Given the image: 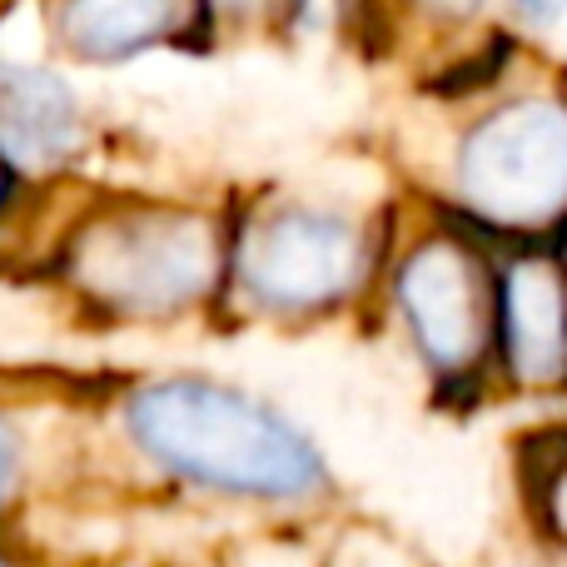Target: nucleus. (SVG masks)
<instances>
[{"instance_id": "obj_3", "label": "nucleus", "mask_w": 567, "mask_h": 567, "mask_svg": "<svg viewBox=\"0 0 567 567\" xmlns=\"http://www.w3.org/2000/svg\"><path fill=\"white\" fill-rule=\"evenodd\" d=\"M463 195L483 219L538 229L567 215V105L523 100L483 120L463 145Z\"/></svg>"}, {"instance_id": "obj_8", "label": "nucleus", "mask_w": 567, "mask_h": 567, "mask_svg": "<svg viewBox=\"0 0 567 567\" xmlns=\"http://www.w3.org/2000/svg\"><path fill=\"white\" fill-rule=\"evenodd\" d=\"M175 0H65L60 35L85 60H125L169 35Z\"/></svg>"}, {"instance_id": "obj_6", "label": "nucleus", "mask_w": 567, "mask_h": 567, "mask_svg": "<svg viewBox=\"0 0 567 567\" xmlns=\"http://www.w3.org/2000/svg\"><path fill=\"white\" fill-rule=\"evenodd\" d=\"M503 339L523 383H558L567 369V284L548 259H518L503 284Z\"/></svg>"}, {"instance_id": "obj_11", "label": "nucleus", "mask_w": 567, "mask_h": 567, "mask_svg": "<svg viewBox=\"0 0 567 567\" xmlns=\"http://www.w3.org/2000/svg\"><path fill=\"white\" fill-rule=\"evenodd\" d=\"M219 10L229 16H255V10H275V6H289V0H215Z\"/></svg>"}, {"instance_id": "obj_10", "label": "nucleus", "mask_w": 567, "mask_h": 567, "mask_svg": "<svg viewBox=\"0 0 567 567\" xmlns=\"http://www.w3.org/2000/svg\"><path fill=\"white\" fill-rule=\"evenodd\" d=\"M10 473H16V443L0 429V498H6V488H10Z\"/></svg>"}, {"instance_id": "obj_12", "label": "nucleus", "mask_w": 567, "mask_h": 567, "mask_svg": "<svg viewBox=\"0 0 567 567\" xmlns=\"http://www.w3.org/2000/svg\"><path fill=\"white\" fill-rule=\"evenodd\" d=\"M513 6H518L523 16H533V20H548L553 16V0H513Z\"/></svg>"}, {"instance_id": "obj_7", "label": "nucleus", "mask_w": 567, "mask_h": 567, "mask_svg": "<svg viewBox=\"0 0 567 567\" xmlns=\"http://www.w3.org/2000/svg\"><path fill=\"white\" fill-rule=\"evenodd\" d=\"M75 95L50 70L0 60V150L16 159H60L75 145Z\"/></svg>"}, {"instance_id": "obj_1", "label": "nucleus", "mask_w": 567, "mask_h": 567, "mask_svg": "<svg viewBox=\"0 0 567 567\" xmlns=\"http://www.w3.org/2000/svg\"><path fill=\"white\" fill-rule=\"evenodd\" d=\"M130 429L150 458L209 488L289 498L319 483V453L284 419L219 383H155L130 403Z\"/></svg>"}, {"instance_id": "obj_13", "label": "nucleus", "mask_w": 567, "mask_h": 567, "mask_svg": "<svg viewBox=\"0 0 567 567\" xmlns=\"http://www.w3.org/2000/svg\"><path fill=\"white\" fill-rule=\"evenodd\" d=\"M563 513H567V488H563Z\"/></svg>"}, {"instance_id": "obj_4", "label": "nucleus", "mask_w": 567, "mask_h": 567, "mask_svg": "<svg viewBox=\"0 0 567 567\" xmlns=\"http://www.w3.org/2000/svg\"><path fill=\"white\" fill-rule=\"evenodd\" d=\"M239 275L265 303L313 309L339 299L359 275V239L343 219L284 209L255 219L239 239Z\"/></svg>"}, {"instance_id": "obj_9", "label": "nucleus", "mask_w": 567, "mask_h": 567, "mask_svg": "<svg viewBox=\"0 0 567 567\" xmlns=\"http://www.w3.org/2000/svg\"><path fill=\"white\" fill-rule=\"evenodd\" d=\"M419 6H429L433 16H443V20H468L483 0H419Z\"/></svg>"}, {"instance_id": "obj_14", "label": "nucleus", "mask_w": 567, "mask_h": 567, "mask_svg": "<svg viewBox=\"0 0 567 567\" xmlns=\"http://www.w3.org/2000/svg\"><path fill=\"white\" fill-rule=\"evenodd\" d=\"M0 185H6V179H0Z\"/></svg>"}, {"instance_id": "obj_5", "label": "nucleus", "mask_w": 567, "mask_h": 567, "mask_svg": "<svg viewBox=\"0 0 567 567\" xmlns=\"http://www.w3.org/2000/svg\"><path fill=\"white\" fill-rule=\"evenodd\" d=\"M399 303L409 313V329L419 349L439 373H458L483 349V303L478 279L463 249L423 245L399 279Z\"/></svg>"}, {"instance_id": "obj_2", "label": "nucleus", "mask_w": 567, "mask_h": 567, "mask_svg": "<svg viewBox=\"0 0 567 567\" xmlns=\"http://www.w3.org/2000/svg\"><path fill=\"white\" fill-rule=\"evenodd\" d=\"M75 284L130 313H165L215 279V235L195 215H120L75 239Z\"/></svg>"}]
</instances>
